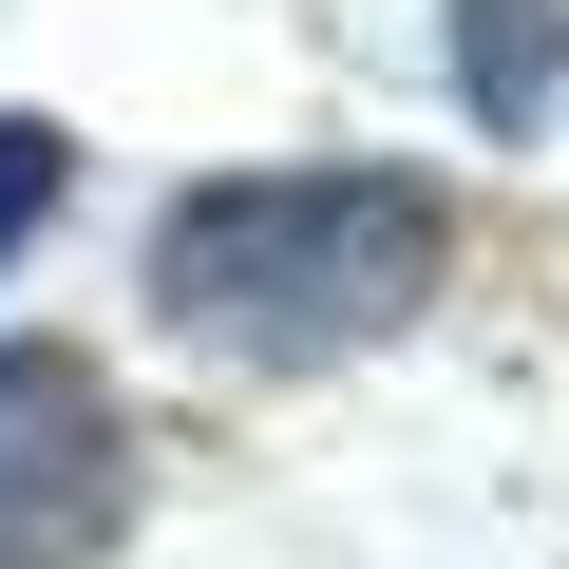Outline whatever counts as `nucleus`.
<instances>
[{
	"label": "nucleus",
	"instance_id": "f257e3e1",
	"mask_svg": "<svg viewBox=\"0 0 569 569\" xmlns=\"http://www.w3.org/2000/svg\"><path fill=\"white\" fill-rule=\"evenodd\" d=\"M437 284H456V209L418 171H209L152 209V305L228 361L399 342Z\"/></svg>",
	"mask_w": 569,
	"mask_h": 569
},
{
	"label": "nucleus",
	"instance_id": "f03ea898",
	"mask_svg": "<svg viewBox=\"0 0 569 569\" xmlns=\"http://www.w3.org/2000/svg\"><path fill=\"white\" fill-rule=\"evenodd\" d=\"M133 531V418L77 342H0V569H96Z\"/></svg>",
	"mask_w": 569,
	"mask_h": 569
},
{
	"label": "nucleus",
	"instance_id": "7ed1b4c3",
	"mask_svg": "<svg viewBox=\"0 0 569 569\" xmlns=\"http://www.w3.org/2000/svg\"><path fill=\"white\" fill-rule=\"evenodd\" d=\"M456 96H475L493 133H550V96H569V0H456Z\"/></svg>",
	"mask_w": 569,
	"mask_h": 569
},
{
	"label": "nucleus",
	"instance_id": "20e7f679",
	"mask_svg": "<svg viewBox=\"0 0 569 569\" xmlns=\"http://www.w3.org/2000/svg\"><path fill=\"white\" fill-rule=\"evenodd\" d=\"M58 190H77V133H58V114H0V266L58 228Z\"/></svg>",
	"mask_w": 569,
	"mask_h": 569
}]
</instances>
